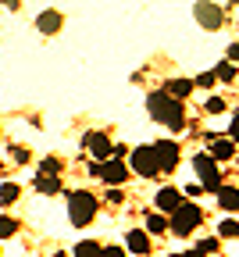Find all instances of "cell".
<instances>
[{
    "mask_svg": "<svg viewBox=\"0 0 239 257\" xmlns=\"http://www.w3.org/2000/svg\"><path fill=\"white\" fill-rule=\"evenodd\" d=\"M100 250H104V246H100L96 239H82L75 246V257H100Z\"/></svg>",
    "mask_w": 239,
    "mask_h": 257,
    "instance_id": "18",
    "label": "cell"
},
{
    "mask_svg": "<svg viewBox=\"0 0 239 257\" xmlns=\"http://www.w3.org/2000/svg\"><path fill=\"white\" fill-rule=\"evenodd\" d=\"M15 161H18V165H25V161H29V150H25V147H15Z\"/></svg>",
    "mask_w": 239,
    "mask_h": 257,
    "instance_id": "30",
    "label": "cell"
},
{
    "mask_svg": "<svg viewBox=\"0 0 239 257\" xmlns=\"http://www.w3.org/2000/svg\"><path fill=\"white\" fill-rule=\"evenodd\" d=\"M235 161H239V154H235Z\"/></svg>",
    "mask_w": 239,
    "mask_h": 257,
    "instance_id": "34",
    "label": "cell"
},
{
    "mask_svg": "<svg viewBox=\"0 0 239 257\" xmlns=\"http://www.w3.org/2000/svg\"><path fill=\"white\" fill-rule=\"evenodd\" d=\"M100 257H125V250H122V246H104V250H100Z\"/></svg>",
    "mask_w": 239,
    "mask_h": 257,
    "instance_id": "28",
    "label": "cell"
},
{
    "mask_svg": "<svg viewBox=\"0 0 239 257\" xmlns=\"http://www.w3.org/2000/svg\"><path fill=\"white\" fill-rule=\"evenodd\" d=\"M107 200H111V204H122L125 193H122V189H107Z\"/></svg>",
    "mask_w": 239,
    "mask_h": 257,
    "instance_id": "29",
    "label": "cell"
},
{
    "mask_svg": "<svg viewBox=\"0 0 239 257\" xmlns=\"http://www.w3.org/2000/svg\"><path fill=\"white\" fill-rule=\"evenodd\" d=\"M172 257H200V253H193V250H189V253H172Z\"/></svg>",
    "mask_w": 239,
    "mask_h": 257,
    "instance_id": "32",
    "label": "cell"
},
{
    "mask_svg": "<svg viewBox=\"0 0 239 257\" xmlns=\"http://www.w3.org/2000/svg\"><path fill=\"white\" fill-rule=\"evenodd\" d=\"M182 204H186V200H182V193H179V189H172V186H164V189L157 193V207H161L164 214H175Z\"/></svg>",
    "mask_w": 239,
    "mask_h": 257,
    "instance_id": "10",
    "label": "cell"
},
{
    "mask_svg": "<svg viewBox=\"0 0 239 257\" xmlns=\"http://www.w3.org/2000/svg\"><path fill=\"white\" fill-rule=\"evenodd\" d=\"M203 221V211L196 204H182L172 218H168V229H172L175 236H193V229Z\"/></svg>",
    "mask_w": 239,
    "mask_h": 257,
    "instance_id": "4",
    "label": "cell"
},
{
    "mask_svg": "<svg viewBox=\"0 0 239 257\" xmlns=\"http://www.w3.org/2000/svg\"><path fill=\"white\" fill-rule=\"evenodd\" d=\"M86 150L104 165V161H111V154H114V143H111L107 133H93V136H86Z\"/></svg>",
    "mask_w": 239,
    "mask_h": 257,
    "instance_id": "8",
    "label": "cell"
},
{
    "mask_svg": "<svg viewBox=\"0 0 239 257\" xmlns=\"http://www.w3.org/2000/svg\"><path fill=\"white\" fill-rule=\"evenodd\" d=\"M214 79H221V82H232L235 79V64H228V61H221L218 68H214Z\"/></svg>",
    "mask_w": 239,
    "mask_h": 257,
    "instance_id": "22",
    "label": "cell"
},
{
    "mask_svg": "<svg viewBox=\"0 0 239 257\" xmlns=\"http://www.w3.org/2000/svg\"><path fill=\"white\" fill-rule=\"evenodd\" d=\"M228 140L239 143V114H232V125H228Z\"/></svg>",
    "mask_w": 239,
    "mask_h": 257,
    "instance_id": "26",
    "label": "cell"
},
{
    "mask_svg": "<svg viewBox=\"0 0 239 257\" xmlns=\"http://www.w3.org/2000/svg\"><path fill=\"white\" fill-rule=\"evenodd\" d=\"M193 168H196V186L200 189H207V193H218L221 189V172H218V161L211 154H196L193 157Z\"/></svg>",
    "mask_w": 239,
    "mask_h": 257,
    "instance_id": "3",
    "label": "cell"
},
{
    "mask_svg": "<svg viewBox=\"0 0 239 257\" xmlns=\"http://www.w3.org/2000/svg\"><path fill=\"white\" fill-rule=\"evenodd\" d=\"M100 179H104L111 189H118L125 179H129V165H122L118 157H111V161H104V165H100V172H96Z\"/></svg>",
    "mask_w": 239,
    "mask_h": 257,
    "instance_id": "7",
    "label": "cell"
},
{
    "mask_svg": "<svg viewBox=\"0 0 239 257\" xmlns=\"http://www.w3.org/2000/svg\"><path fill=\"white\" fill-rule=\"evenodd\" d=\"M218 204H221L225 211H239V189H235V186H221V189H218Z\"/></svg>",
    "mask_w": 239,
    "mask_h": 257,
    "instance_id": "14",
    "label": "cell"
},
{
    "mask_svg": "<svg viewBox=\"0 0 239 257\" xmlns=\"http://www.w3.org/2000/svg\"><path fill=\"white\" fill-rule=\"evenodd\" d=\"M154 147V157H157V172H175L179 168V143L175 140H161V143H150Z\"/></svg>",
    "mask_w": 239,
    "mask_h": 257,
    "instance_id": "6",
    "label": "cell"
},
{
    "mask_svg": "<svg viewBox=\"0 0 239 257\" xmlns=\"http://www.w3.org/2000/svg\"><path fill=\"white\" fill-rule=\"evenodd\" d=\"M129 168H132L136 175H143V179L157 175V157H154V147H150V143L132 147V161H129Z\"/></svg>",
    "mask_w": 239,
    "mask_h": 257,
    "instance_id": "5",
    "label": "cell"
},
{
    "mask_svg": "<svg viewBox=\"0 0 239 257\" xmlns=\"http://www.w3.org/2000/svg\"><path fill=\"white\" fill-rule=\"evenodd\" d=\"M218 79H214V72H200L196 79H193V86H200V89H211Z\"/></svg>",
    "mask_w": 239,
    "mask_h": 257,
    "instance_id": "25",
    "label": "cell"
},
{
    "mask_svg": "<svg viewBox=\"0 0 239 257\" xmlns=\"http://www.w3.org/2000/svg\"><path fill=\"white\" fill-rule=\"evenodd\" d=\"M36 189L43 193V197H54V193H61V179H50V175H40V179H36Z\"/></svg>",
    "mask_w": 239,
    "mask_h": 257,
    "instance_id": "17",
    "label": "cell"
},
{
    "mask_svg": "<svg viewBox=\"0 0 239 257\" xmlns=\"http://www.w3.org/2000/svg\"><path fill=\"white\" fill-rule=\"evenodd\" d=\"M168 96H172V100H186V96L193 93V79H172V82H168V89H164Z\"/></svg>",
    "mask_w": 239,
    "mask_h": 257,
    "instance_id": "13",
    "label": "cell"
},
{
    "mask_svg": "<svg viewBox=\"0 0 239 257\" xmlns=\"http://www.w3.org/2000/svg\"><path fill=\"white\" fill-rule=\"evenodd\" d=\"M207 111H211V114H221V111H225V100H218V96H211V100H207Z\"/></svg>",
    "mask_w": 239,
    "mask_h": 257,
    "instance_id": "27",
    "label": "cell"
},
{
    "mask_svg": "<svg viewBox=\"0 0 239 257\" xmlns=\"http://www.w3.org/2000/svg\"><path fill=\"white\" fill-rule=\"evenodd\" d=\"M225 61H228V64H235V61H239V43H232V47H228V57H225Z\"/></svg>",
    "mask_w": 239,
    "mask_h": 257,
    "instance_id": "31",
    "label": "cell"
},
{
    "mask_svg": "<svg viewBox=\"0 0 239 257\" xmlns=\"http://www.w3.org/2000/svg\"><path fill=\"white\" fill-rule=\"evenodd\" d=\"M61 25H64V15H61V11H54V8H50V11H43V15L36 18V29L43 32V36H54V32H61Z\"/></svg>",
    "mask_w": 239,
    "mask_h": 257,
    "instance_id": "11",
    "label": "cell"
},
{
    "mask_svg": "<svg viewBox=\"0 0 239 257\" xmlns=\"http://www.w3.org/2000/svg\"><path fill=\"white\" fill-rule=\"evenodd\" d=\"M211 157H214V161L235 157V143H232V140H214V143H211Z\"/></svg>",
    "mask_w": 239,
    "mask_h": 257,
    "instance_id": "15",
    "label": "cell"
},
{
    "mask_svg": "<svg viewBox=\"0 0 239 257\" xmlns=\"http://www.w3.org/2000/svg\"><path fill=\"white\" fill-rule=\"evenodd\" d=\"M218 243H221V239H218V236H211V239L196 243V250H193V253H200V257H203V253H214V250H218Z\"/></svg>",
    "mask_w": 239,
    "mask_h": 257,
    "instance_id": "24",
    "label": "cell"
},
{
    "mask_svg": "<svg viewBox=\"0 0 239 257\" xmlns=\"http://www.w3.org/2000/svg\"><path fill=\"white\" fill-rule=\"evenodd\" d=\"M218 236H221V239H235V236H239V221H235V218H225V221L218 225Z\"/></svg>",
    "mask_w": 239,
    "mask_h": 257,
    "instance_id": "20",
    "label": "cell"
},
{
    "mask_svg": "<svg viewBox=\"0 0 239 257\" xmlns=\"http://www.w3.org/2000/svg\"><path fill=\"white\" fill-rule=\"evenodd\" d=\"M193 15H196V22L203 29H221V8L218 4H196Z\"/></svg>",
    "mask_w": 239,
    "mask_h": 257,
    "instance_id": "9",
    "label": "cell"
},
{
    "mask_svg": "<svg viewBox=\"0 0 239 257\" xmlns=\"http://www.w3.org/2000/svg\"><path fill=\"white\" fill-rule=\"evenodd\" d=\"M68 218H72L75 229H86V225L96 218V197L89 189H75L72 197H68Z\"/></svg>",
    "mask_w": 239,
    "mask_h": 257,
    "instance_id": "2",
    "label": "cell"
},
{
    "mask_svg": "<svg viewBox=\"0 0 239 257\" xmlns=\"http://www.w3.org/2000/svg\"><path fill=\"white\" fill-rule=\"evenodd\" d=\"M147 111H150L154 121H161V125H168V128H175V133L186 125V111H182V104L172 100L168 93H150V96H147Z\"/></svg>",
    "mask_w": 239,
    "mask_h": 257,
    "instance_id": "1",
    "label": "cell"
},
{
    "mask_svg": "<svg viewBox=\"0 0 239 257\" xmlns=\"http://www.w3.org/2000/svg\"><path fill=\"white\" fill-rule=\"evenodd\" d=\"M18 232V221L11 218V214H0V239H8V236H15Z\"/></svg>",
    "mask_w": 239,
    "mask_h": 257,
    "instance_id": "21",
    "label": "cell"
},
{
    "mask_svg": "<svg viewBox=\"0 0 239 257\" xmlns=\"http://www.w3.org/2000/svg\"><path fill=\"white\" fill-rule=\"evenodd\" d=\"M40 175H50V179H57V175H61V161H57V157H47L43 165H40Z\"/></svg>",
    "mask_w": 239,
    "mask_h": 257,
    "instance_id": "23",
    "label": "cell"
},
{
    "mask_svg": "<svg viewBox=\"0 0 239 257\" xmlns=\"http://www.w3.org/2000/svg\"><path fill=\"white\" fill-rule=\"evenodd\" d=\"M168 232V218L164 214H147V236H161Z\"/></svg>",
    "mask_w": 239,
    "mask_h": 257,
    "instance_id": "16",
    "label": "cell"
},
{
    "mask_svg": "<svg viewBox=\"0 0 239 257\" xmlns=\"http://www.w3.org/2000/svg\"><path fill=\"white\" fill-rule=\"evenodd\" d=\"M18 193H22V189H18L15 182H4V186H0V204H4V207H11V204L18 200Z\"/></svg>",
    "mask_w": 239,
    "mask_h": 257,
    "instance_id": "19",
    "label": "cell"
},
{
    "mask_svg": "<svg viewBox=\"0 0 239 257\" xmlns=\"http://www.w3.org/2000/svg\"><path fill=\"white\" fill-rule=\"evenodd\" d=\"M54 257H64V253H61V250H57V253H54Z\"/></svg>",
    "mask_w": 239,
    "mask_h": 257,
    "instance_id": "33",
    "label": "cell"
},
{
    "mask_svg": "<svg viewBox=\"0 0 239 257\" xmlns=\"http://www.w3.org/2000/svg\"><path fill=\"white\" fill-rule=\"evenodd\" d=\"M125 246H129L136 257H143V253H150V236H147L143 229H132V232L125 236Z\"/></svg>",
    "mask_w": 239,
    "mask_h": 257,
    "instance_id": "12",
    "label": "cell"
}]
</instances>
